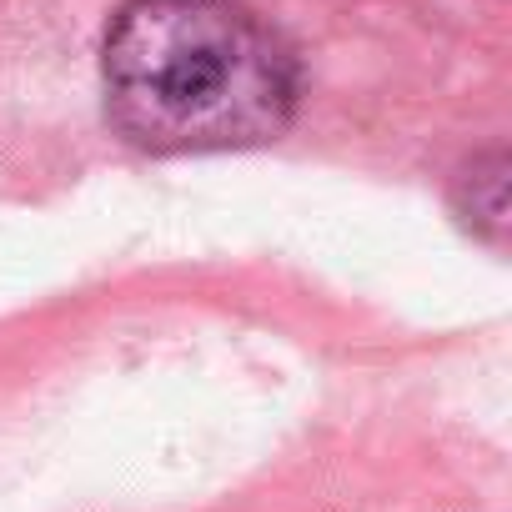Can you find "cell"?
<instances>
[{
  "label": "cell",
  "mask_w": 512,
  "mask_h": 512,
  "mask_svg": "<svg viewBox=\"0 0 512 512\" xmlns=\"http://www.w3.org/2000/svg\"><path fill=\"white\" fill-rule=\"evenodd\" d=\"M452 211L477 236H492L497 241L507 231V151L502 146L472 156L452 176Z\"/></svg>",
  "instance_id": "obj_2"
},
{
  "label": "cell",
  "mask_w": 512,
  "mask_h": 512,
  "mask_svg": "<svg viewBox=\"0 0 512 512\" xmlns=\"http://www.w3.org/2000/svg\"><path fill=\"white\" fill-rule=\"evenodd\" d=\"M106 121L151 156L246 151L302 106L292 41L236 0H126L101 41Z\"/></svg>",
  "instance_id": "obj_1"
}]
</instances>
